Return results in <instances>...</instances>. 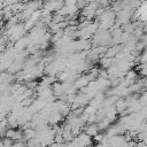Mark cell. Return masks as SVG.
Listing matches in <instances>:
<instances>
[{
	"label": "cell",
	"instance_id": "obj_1",
	"mask_svg": "<svg viewBox=\"0 0 147 147\" xmlns=\"http://www.w3.org/2000/svg\"><path fill=\"white\" fill-rule=\"evenodd\" d=\"M76 139H77V142H78V145L80 147H85V146L92 145V138L88 134H86L85 132H82L80 134H78L76 137Z\"/></svg>",
	"mask_w": 147,
	"mask_h": 147
},
{
	"label": "cell",
	"instance_id": "obj_2",
	"mask_svg": "<svg viewBox=\"0 0 147 147\" xmlns=\"http://www.w3.org/2000/svg\"><path fill=\"white\" fill-rule=\"evenodd\" d=\"M84 132L86 133V134H88L90 137H94L95 134H98V132H99V129H98V126H96V124H88L87 126H85L84 127Z\"/></svg>",
	"mask_w": 147,
	"mask_h": 147
},
{
	"label": "cell",
	"instance_id": "obj_3",
	"mask_svg": "<svg viewBox=\"0 0 147 147\" xmlns=\"http://www.w3.org/2000/svg\"><path fill=\"white\" fill-rule=\"evenodd\" d=\"M36 136H37L36 129H26V130H24V132H23V137H24L26 140H31V139L36 138Z\"/></svg>",
	"mask_w": 147,
	"mask_h": 147
},
{
	"label": "cell",
	"instance_id": "obj_4",
	"mask_svg": "<svg viewBox=\"0 0 147 147\" xmlns=\"http://www.w3.org/2000/svg\"><path fill=\"white\" fill-rule=\"evenodd\" d=\"M1 142H2L6 147H11V145H13V141H11V139H9V138H3V139H1Z\"/></svg>",
	"mask_w": 147,
	"mask_h": 147
},
{
	"label": "cell",
	"instance_id": "obj_5",
	"mask_svg": "<svg viewBox=\"0 0 147 147\" xmlns=\"http://www.w3.org/2000/svg\"><path fill=\"white\" fill-rule=\"evenodd\" d=\"M24 146L25 145H24V142L22 140H18L16 142H13V145H11V147H24Z\"/></svg>",
	"mask_w": 147,
	"mask_h": 147
},
{
	"label": "cell",
	"instance_id": "obj_6",
	"mask_svg": "<svg viewBox=\"0 0 147 147\" xmlns=\"http://www.w3.org/2000/svg\"><path fill=\"white\" fill-rule=\"evenodd\" d=\"M85 147H94L93 145H88V146H85Z\"/></svg>",
	"mask_w": 147,
	"mask_h": 147
}]
</instances>
